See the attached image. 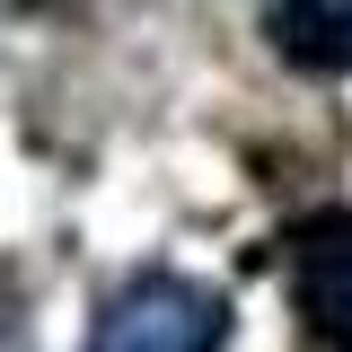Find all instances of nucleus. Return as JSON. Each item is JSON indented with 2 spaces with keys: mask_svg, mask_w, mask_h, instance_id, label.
Returning <instances> with one entry per match:
<instances>
[{
  "mask_svg": "<svg viewBox=\"0 0 352 352\" xmlns=\"http://www.w3.org/2000/svg\"><path fill=\"white\" fill-rule=\"evenodd\" d=\"M273 44L300 71H352V0H273Z\"/></svg>",
  "mask_w": 352,
  "mask_h": 352,
  "instance_id": "obj_3",
  "label": "nucleus"
},
{
  "mask_svg": "<svg viewBox=\"0 0 352 352\" xmlns=\"http://www.w3.org/2000/svg\"><path fill=\"white\" fill-rule=\"evenodd\" d=\"M220 344H229V308H220V291L185 282V273L124 282L88 335V352H220Z\"/></svg>",
  "mask_w": 352,
  "mask_h": 352,
  "instance_id": "obj_1",
  "label": "nucleus"
},
{
  "mask_svg": "<svg viewBox=\"0 0 352 352\" xmlns=\"http://www.w3.org/2000/svg\"><path fill=\"white\" fill-rule=\"evenodd\" d=\"M291 308L317 352H352V203L291 229Z\"/></svg>",
  "mask_w": 352,
  "mask_h": 352,
  "instance_id": "obj_2",
  "label": "nucleus"
}]
</instances>
